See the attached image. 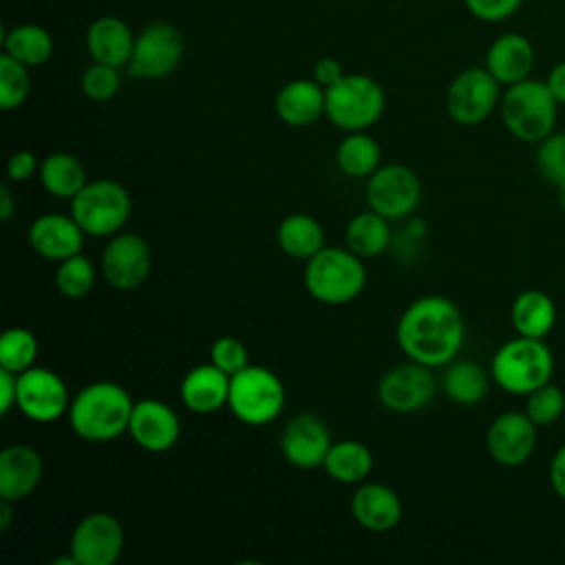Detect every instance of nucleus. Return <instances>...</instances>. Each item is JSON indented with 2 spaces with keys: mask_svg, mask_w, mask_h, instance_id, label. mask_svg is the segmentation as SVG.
Wrapping results in <instances>:
<instances>
[{
  "mask_svg": "<svg viewBox=\"0 0 565 565\" xmlns=\"http://www.w3.org/2000/svg\"><path fill=\"white\" fill-rule=\"evenodd\" d=\"M545 84H547L550 93L554 95V99H556L558 104H565V62H558V64L550 71Z\"/></svg>",
  "mask_w": 565,
  "mask_h": 565,
  "instance_id": "nucleus-46",
  "label": "nucleus"
},
{
  "mask_svg": "<svg viewBox=\"0 0 565 565\" xmlns=\"http://www.w3.org/2000/svg\"><path fill=\"white\" fill-rule=\"evenodd\" d=\"M13 212H15L13 194H11L9 185H2V188H0V218H2L4 223H7V221H11Z\"/></svg>",
  "mask_w": 565,
  "mask_h": 565,
  "instance_id": "nucleus-47",
  "label": "nucleus"
},
{
  "mask_svg": "<svg viewBox=\"0 0 565 565\" xmlns=\"http://www.w3.org/2000/svg\"><path fill=\"white\" fill-rule=\"evenodd\" d=\"M276 243L282 254L309 260L324 247V230L320 221L307 212H294L285 216L276 230Z\"/></svg>",
  "mask_w": 565,
  "mask_h": 565,
  "instance_id": "nucleus-26",
  "label": "nucleus"
},
{
  "mask_svg": "<svg viewBox=\"0 0 565 565\" xmlns=\"http://www.w3.org/2000/svg\"><path fill=\"white\" fill-rule=\"evenodd\" d=\"M344 245L360 258H375L384 254L391 245L388 218L373 212L355 214L344 227Z\"/></svg>",
  "mask_w": 565,
  "mask_h": 565,
  "instance_id": "nucleus-30",
  "label": "nucleus"
},
{
  "mask_svg": "<svg viewBox=\"0 0 565 565\" xmlns=\"http://www.w3.org/2000/svg\"><path fill=\"white\" fill-rule=\"evenodd\" d=\"M42 455L29 444H11L0 450V499L22 501L42 481Z\"/></svg>",
  "mask_w": 565,
  "mask_h": 565,
  "instance_id": "nucleus-20",
  "label": "nucleus"
},
{
  "mask_svg": "<svg viewBox=\"0 0 565 565\" xmlns=\"http://www.w3.org/2000/svg\"><path fill=\"white\" fill-rule=\"evenodd\" d=\"M130 393L110 380L82 386L68 406V424L73 433L88 444H106L128 433L132 413Z\"/></svg>",
  "mask_w": 565,
  "mask_h": 565,
  "instance_id": "nucleus-2",
  "label": "nucleus"
},
{
  "mask_svg": "<svg viewBox=\"0 0 565 565\" xmlns=\"http://www.w3.org/2000/svg\"><path fill=\"white\" fill-rule=\"evenodd\" d=\"M40 170V161L31 150H18L9 157L7 163V177L13 183H24L29 181L35 172Z\"/></svg>",
  "mask_w": 565,
  "mask_h": 565,
  "instance_id": "nucleus-42",
  "label": "nucleus"
},
{
  "mask_svg": "<svg viewBox=\"0 0 565 565\" xmlns=\"http://www.w3.org/2000/svg\"><path fill=\"white\" fill-rule=\"evenodd\" d=\"M402 499L399 494L375 481L358 483L351 497V514L364 530L388 532L402 521Z\"/></svg>",
  "mask_w": 565,
  "mask_h": 565,
  "instance_id": "nucleus-21",
  "label": "nucleus"
},
{
  "mask_svg": "<svg viewBox=\"0 0 565 565\" xmlns=\"http://www.w3.org/2000/svg\"><path fill=\"white\" fill-rule=\"evenodd\" d=\"M499 104V82L488 68H466L448 86L446 110L459 126H477Z\"/></svg>",
  "mask_w": 565,
  "mask_h": 565,
  "instance_id": "nucleus-13",
  "label": "nucleus"
},
{
  "mask_svg": "<svg viewBox=\"0 0 565 565\" xmlns=\"http://www.w3.org/2000/svg\"><path fill=\"white\" fill-rule=\"evenodd\" d=\"M437 391L433 369L415 360L391 366L377 382V399L386 411L393 413H417L426 408Z\"/></svg>",
  "mask_w": 565,
  "mask_h": 565,
  "instance_id": "nucleus-10",
  "label": "nucleus"
},
{
  "mask_svg": "<svg viewBox=\"0 0 565 565\" xmlns=\"http://www.w3.org/2000/svg\"><path fill=\"white\" fill-rule=\"evenodd\" d=\"M556 190H558V192H556V201H558V205H561V210H563V212H565V183H563V185H558V188H556Z\"/></svg>",
  "mask_w": 565,
  "mask_h": 565,
  "instance_id": "nucleus-50",
  "label": "nucleus"
},
{
  "mask_svg": "<svg viewBox=\"0 0 565 565\" xmlns=\"http://www.w3.org/2000/svg\"><path fill=\"white\" fill-rule=\"evenodd\" d=\"M331 435L327 424L313 413L294 415L280 435L282 457L300 470L322 468L324 457L331 448Z\"/></svg>",
  "mask_w": 565,
  "mask_h": 565,
  "instance_id": "nucleus-17",
  "label": "nucleus"
},
{
  "mask_svg": "<svg viewBox=\"0 0 565 565\" xmlns=\"http://www.w3.org/2000/svg\"><path fill=\"white\" fill-rule=\"evenodd\" d=\"M534 66V49L527 38L519 33H503L499 35L488 53H486V68L499 84L512 86L521 79H527Z\"/></svg>",
  "mask_w": 565,
  "mask_h": 565,
  "instance_id": "nucleus-25",
  "label": "nucleus"
},
{
  "mask_svg": "<svg viewBox=\"0 0 565 565\" xmlns=\"http://www.w3.org/2000/svg\"><path fill=\"white\" fill-rule=\"evenodd\" d=\"M128 435L148 452H166L174 448L181 437V419L170 404L146 397L132 406Z\"/></svg>",
  "mask_w": 565,
  "mask_h": 565,
  "instance_id": "nucleus-16",
  "label": "nucleus"
},
{
  "mask_svg": "<svg viewBox=\"0 0 565 565\" xmlns=\"http://www.w3.org/2000/svg\"><path fill=\"white\" fill-rule=\"evenodd\" d=\"M119 84H121L119 68L102 64V62H93L82 73V79H79L82 93L88 99H93V102H108V99H113L117 95V90H119Z\"/></svg>",
  "mask_w": 565,
  "mask_h": 565,
  "instance_id": "nucleus-39",
  "label": "nucleus"
},
{
  "mask_svg": "<svg viewBox=\"0 0 565 565\" xmlns=\"http://www.w3.org/2000/svg\"><path fill=\"white\" fill-rule=\"evenodd\" d=\"M0 393H2L0 413H2V415H9V411L15 408L18 373H11V371H7V369H0Z\"/></svg>",
  "mask_w": 565,
  "mask_h": 565,
  "instance_id": "nucleus-44",
  "label": "nucleus"
},
{
  "mask_svg": "<svg viewBox=\"0 0 565 565\" xmlns=\"http://www.w3.org/2000/svg\"><path fill=\"white\" fill-rule=\"evenodd\" d=\"M466 322L459 307L437 294L415 298L397 320L395 340L408 360L446 366L463 347Z\"/></svg>",
  "mask_w": 565,
  "mask_h": 565,
  "instance_id": "nucleus-1",
  "label": "nucleus"
},
{
  "mask_svg": "<svg viewBox=\"0 0 565 565\" xmlns=\"http://www.w3.org/2000/svg\"><path fill=\"white\" fill-rule=\"evenodd\" d=\"M274 110L291 128L311 126L324 115V88L313 77L291 79L276 93Z\"/></svg>",
  "mask_w": 565,
  "mask_h": 565,
  "instance_id": "nucleus-23",
  "label": "nucleus"
},
{
  "mask_svg": "<svg viewBox=\"0 0 565 565\" xmlns=\"http://www.w3.org/2000/svg\"><path fill=\"white\" fill-rule=\"evenodd\" d=\"M510 320L519 335L543 340L556 322L554 300L545 291H539V289L521 291L512 302Z\"/></svg>",
  "mask_w": 565,
  "mask_h": 565,
  "instance_id": "nucleus-28",
  "label": "nucleus"
},
{
  "mask_svg": "<svg viewBox=\"0 0 565 565\" xmlns=\"http://www.w3.org/2000/svg\"><path fill=\"white\" fill-rule=\"evenodd\" d=\"M38 177L42 188L51 196L66 199V201H71L88 183L82 161L75 154L62 152V150L51 152L40 161Z\"/></svg>",
  "mask_w": 565,
  "mask_h": 565,
  "instance_id": "nucleus-29",
  "label": "nucleus"
},
{
  "mask_svg": "<svg viewBox=\"0 0 565 565\" xmlns=\"http://www.w3.org/2000/svg\"><path fill=\"white\" fill-rule=\"evenodd\" d=\"M550 483L554 492L565 501V444L554 452L550 461Z\"/></svg>",
  "mask_w": 565,
  "mask_h": 565,
  "instance_id": "nucleus-45",
  "label": "nucleus"
},
{
  "mask_svg": "<svg viewBox=\"0 0 565 565\" xmlns=\"http://www.w3.org/2000/svg\"><path fill=\"white\" fill-rule=\"evenodd\" d=\"M132 201L128 190L115 179H93L71 199V216L86 236L110 238L130 218Z\"/></svg>",
  "mask_w": 565,
  "mask_h": 565,
  "instance_id": "nucleus-7",
  "label": "nucleus"
},
{
  "mask_svg": "<svg viewBox=\"0 0 565 565\" xmlns=\"http://www.w3.org/2000/svg\"><path fill=\"white\" fill-rule=\"evenodd\" d=\"M554 358L541 338L516 335L503 342L490 362L494 382L512 395H527L550 382Z\"/></svg>",
  "mask_w": 565,
  "mask_h": 565,
  "instance_id": "nucleus-4",
  "label": "nucleus"
},
{
  "mask_svg": "<svg viewBox=\"0 0 565 565\" xmlns=\"http://www.w3.org/2000/svg\"><path fill=\"white\" fill-rule=\"evenodd\" d=\"M525 397V415L536 426H550L565 413V393L552 382L534 388Z\"/></svg>",
  "mask_w": 565,
  "mask_h": 565,
  "instance_id": "nucleus-37",
  "label": "nucleus"
},
{
  "mask_svg": "<svg viewBox=\"0 0 565 565\" xmlns=\"http://www.w3.org/2000/svg\"><path fill=\"white\" fill-rule=\"evenodd\" d=\"M380 159L382 152L377 141L364 130L347 132V137L335 148V163L340 172L353 179L371 177L380 168Z\"/></svg>",
  "mask_w": 565,
  "mask_h": 565,
  "instance_id": "nucleus-33",
  "label": "nucleus"
},
{
  "mask_svg": "<svg viewBox=\"0 0 565 565\" xmlns=\"http://www.w3.org/2000/svg\"><path fill=\"white\" fill-rule=\"evenodd\" d=\"M384 104L382 86L364 73L344 75L324 88V117L344 132L371 128L382 117Z\"/></svg>",
  "mask_w": 565,
  "mask_h": 565,
  "instance_id": "nucleus-6",
  "label": "nucleus"
},
{
  "mask_svg": "<svg viewBox=\"0 0 565 565\" xmlns=\"http://www.w3.org/2000/svg\"><path fill=\"white\" fill-rule=\"evenodd\" d=\"M2 53L22 62L24 66H42L53 55V38L40 24H15L2 38Z\"/></svg>",
  "mask_w": 565,
  "mask_h": 565,
  "instance_id": "nucleus-31",
  "label": "nucleus"
},
{
  "mask_svg": "<svg viewBox=\"0 0 565 565\" xmlns=\"http://www.w3.org/2000/svg\"><path fill=\"white\" fill-rule=\"evenodd\" d=\"M441 388L448 399L461 406L479 404L488 393V375L486 369L470 360H459L446 364Z\"/></svg>",
  "mask_w": 565,
  "mask_h": 565,
  "instance_id": "nucleus-32",
  "label": "nucleus"
},
{
  "mask_svg": "<svg viewBox=\"0 0 565 565\" xmlns=\"http://www.w3.org/2000/svg\"><path fill=\"white\" fill-rule=\"evenodd\" d=\"M558 102L550 93L545 82L521 79L501 97V117L505 128L519 141H543L552 135L556 124Z\"/></svg>",
  "mask_w": 565,
  "mask_h": 565,
  "instance_id": "nucleus-5",
  "label": "nucleus"
},
{
  "mask_svg": "<svg viewBox=\"0 0 565 565\" xmlns=\"http://www.w3.org/2000/svg\"><path fill=\"white\" fill-rule=\"evenodd\" d=\"M468 11L483 22H501L516 13L523 0H463Z\"/></svg>",
  "mask_w": 565,
  "mask_h": 565,
  "instance_id": "nucleus-41",
  "label": "nucleus"
},
{
  "mask_svg": "<svg viewBox=\"0 0 565 565\" xmlns=\"http://www.w3.org/2000/svg\"><path fill=\"white\" fill-rule=\"evenodd\" d=\"M210 362L232 377L249 364V353L238 338L221 335L210 347Z\"/></svg>",
  "mask_w": 565,
  "mask_h": 565,
  "instance_id": "nucleus-40",
  "label": "nucleus"
},
{
  "mask_svg": "<svg viewBox=\"0 0 565 565\" xmlns=\"http://www.w3.org/2000/svg\"><path fill=\"white\" fill-rule=\"evenodd\" d=\"M71 399L64 380L55 371L33 364L18 373L15 408L29 419L38 424L55 422L68 413Z\"/></svg>",
  "mask_w": 565,
  "mask_h": 565,
  "instance_id": "nucleus-12",
  "label": "nucleus"
},
{
  "mask_svg": "<svg viewBox=\"0 0 565 565\" xmlns=\"http://www.w3.org/2000/svg\"><path fill=\"white\" fill-rule=\"evenodd\" d=\"M347 73L342 71V64L335 60V57H320L316 64H313V79L322 86V88H329L333 86L335 82H340Z\"/></svg>",
  "mask_w": 565,
  "mask_h": 565,
  "instance_id": "nucleus-43",
  "label": "nucleus"
},
{
  "mask_svg": "<svg viewBox=\"0 0 565 565\" xmlns=\"http://www.w3.org/2000/svg\"><path fill=\"white\" fill-rule=\"evenodd\" d=\"M422 201V181L404 163L380 166L366 181V203L388 221L411 216Z\"/></svg>",
  "mask_w": 565,
  "mask_h": 565,
  "instance_id": "nucleus-9",
  "label": "nucleus"
},
{
  "mask_svg": "<svg viewBox=\"0 0 565 565\" xmlns=\"http://www.w3.org/2000/svg\"><path fill=\"white\" fill-rule=\"evenodd\" d=\"M322 468L333 481L358 486L366 481L373 470V452L364 441L340 439L331 444Z\"/></svg>",
  "mask_w": 565,
  "mask_h": 565,
  "instance_id": "nucleus-27",
  "label": "nucleus"
},
{
  "mask_svg": "<svg viewBox=\"0 0 565 565\" xmlns=\"http://www.w3.org/2000/svg\"><path fill=\"white\" fill-rule=\"evenodd\" d=\"M152 267V252L146 238L135 232H119L110 236L102 254V276L119 291L141 287Z\"/></svg>",
  "mask_w": 565,
  "mask_h": 565,
  "instance_id": "nucleus-15",
  "label": "nucleus"
},
{
  "mask_svg": "<svg viewBox=\"0 0 565 565\" xmlns=\"http://www.w3.org/2000/svg\"><path fill=\"white\" fill-rule=\"evenodd\" d=\"M181 402L188 411L196 415H210L227 406L230 397V375L223 373L212 362L192 366L179 386Z\"/></svg>",
  "mask_w": 565,
  "mask_h": 565,
  "instance_id": "nucleus-22",
  "label": "nucleus"
},
{
  "mask_svg": "<svg viewBox=\"0 0 565 565\" xmlns=\"http://www.w3.org/2000/svg\"><path fill=\"white\" fill-rule=\"evenodd\" d=\"M38 338L31 329L9 327L0 335V369L22 373L35 364Z\"/></svg>",
  "mask_w": 565,
  "mask_h": 565,
  "instance_id": "nucleus-34",
  "label": "nucleus"
},
{
  "mask_svg": "<svg viewBox=\"0 0 565 565\" xmlns=\"http://www.w3.org/2000/svg\"><path fill=\"white\" fill-rule=\"evenodd\" d=\"M282 380L258 364H247L243 371L230 377L227 408L247 426L271 424L285 406Z\"/></svg>",
  "mask_w": 565,
  "mask_h": 565,
  "instance_id": "nucleus-8",
  "label": "nucleus"
},
{
  "mask_svg": "<svg viewBox=\"0 0 565 565\" xmlns=\"http://www.w3.org/2000/svg\"><path fill=\"white\" fill-rule=\"evenodd\" d=\"M29 90H31L29 66L2 53L0 55V108L13 110L22 106L29 97Z\"/></svg>",
  "mask_w": 565,
  "mask_h": 565,
  "instance_id": "nucleus-36",
  "label": "nucleus"
},
{
  "mask_svg": "<svg viewBox=\"0 0 565 565\" xmlns=\"http://www.w3.org/2000/svg\"><path fill=\"white\" fill-rule=\"evenodd\" d=\"M536 424L519 411L501 413L486 433L488 455L505 468H516L530 459L536 446Z\"/></svg>",
  "mask_w": 565,
  "mask_h": 565,
  "instance_id": "nucleus-18",
  "label": "nucleus"
},
{
  "mask_svg": "<svg viewBox=\"0 0 565 565\" xmlns=\"http://www.w3.org/2000/svg\"><path fill=\"white\" fill-rule=\"evenodd\" d=\"M135 38L130 26L115 18V15H102L90 22L86 31V49L93 57V62H102L108 66H128Z\"/></svg>",
  "mask_w": 565,
  "mask_h": 565,
  "instance_id": "nucleus-24",
  "label": "nucleus"
},
{
  "mask_svg": "<svg viewBox=\"0 0 565 565\" xmlns=\"http://www.w3.org/2000/svg\"><path fill=\"white\" fill-rule=\"evenodd\" d=\"M183 35L174 24L152 22L137 38L128 62V75L141 79L168 77L181 62Z\"/></svg>",
  "mask_w": 565,
  "mask_h": 565,
  "instance_id": "nucleus-11",
  "label": "nucleus"
},
{
  "mask_svg": "<svg viewBox=\"0 0 565 565\" xmlns=\"http://www.w3.org/2000/svg\"><path fill=\"white\" fill-rule=\"evenodd\" d=\"M84 230L71 214H57V212H46L40 214L31 225H29V245L31 249L46 258V260H64L73 254L82 252L84 245Z\"/></svg>",
  "mask_w": 565,
  "mask_h": 565,
  "instance_id": "nucleus-19",
  "label": "nucleus"
},
{
  "mask_svg": "<svg viewBox=\"0 0 565 565\" xmlns=\"http://www.w3.org/2000/svg\"><path fill=\"white\" fill-rule=\"evenodd\" d=\"M408 230H411V234H413V236H422V234H424V230H426V225H424L422 221H417V218H415V221H411V223H408Z\"/></svg>",
  "mask_w": 565,
  "mask_h": 565,
  "instance_id": "nucleus-49",
  "label": "nucleus"
},
{
  "mask_svg": "<svg viewBox=\"0 0 565 565\" xmlns=\"http://www.w3.org/2000/svg\"><path fill=\"white\" fill-rule=\"evenodd\" d=\"M95 265L90 258H86L82 252L79 254H73L64 260L57 263V269H55V285H57V291L71 300H79L84 298L93 285H95Z\"/></svg>",
  "mask_w": 565,
  "mask_h": 565,
  "instance_id": "nucleus-35",
  "label": "nucleus"
},
{
  "mask_svg": "<svg viewBox=\"0 0 565 565\" xmlns=\"http://www.w3.org/2000/svg\"><path fill=\"white\" fill-rule=\"evenodd\" d=\"M13 503L11 501H4L0 499V532H7L9 525H11V519H13Z\"/></svg>",
  "mask_w": 565,
  "mask_h": 565,
  "instance_id": "nucleus-48",
  "label": "nucleus"
},
{
  "mask_svg": "<svg viewBox=\"0 0 565 565\" xmlns=\"http://www.w3.org/2000/svg\"><path fill=\"white\" fill-rule=\"evenodd\" d=\"M124 525L110 512L86 514L71 534L68 552L77 565H113L124 552Z\"/></svg>",
  "mask_w": 565,
  "mask_h": 565,
  "instance_id": "nucleus-14",
  "label": "nucleus"
},
{
  "mask_svg": "<svg viewBox=\"0 0 565 565\" xmlns=\"http://www.w3.org/2000/svg\"><path fill=\"white\" fill-rule=\"evenodd\" d=\"M305 287L322 305L340 307L355 300L366 285V267L358 254L344 247H322L305 265Z\"/></svg>",
  "mask_w": 565,
  "mask_h": 565,
  "instance_id": "nucleus-3",
  "label": "nucleus"
},
{
  "mask_svg": "<svg viewBox=\"0 0 565 565\" xmlns=\"http://www.w3.org/2000/svg\"><path fill=\"white\" fill-rule=\"evenodd\" d=\"M536 170L554 188L565 183V132H552L536 150Z\"/></svg>",
  "mask_w": 565,
  "mask_h": 565,
  "instance_id": "nucleus-38",
  "label": "nucleus"
}]
</instances>
